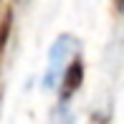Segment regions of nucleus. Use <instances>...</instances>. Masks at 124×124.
<instances>
[{
    "label": "nucleus",
    "instance_id": "f03ea898",
    "mask_svg": "<svg viewBox=\"0 0 124 124\" xmlns=\"http://www.w3.org/2000/svg\"><path fill=\"white\" fill-rule=\"evenodd\" d=\"M81 76H84V69H81V63L78 61H74V63L66 69V74L63 78H61V101H69V96L76 91L78 86H81Z\"/></svg>",
    "mask_w": 124,
    "mask_h": 124
},
{
    "label": "nucleus",
    "instance_id": "7ed1b4c3",
    "mask_svg": "<svg viewBox=\"0 0 124 124\" xmlns=\"http://www.w3.org/2000/svg\"><path fill=\"white\" fill-rule=\"evenodd\" d=\"M8 28H10V18H5V20H3V25H0V48H3V43H5V36H8Z\"/></svg>",
    "mask_w": 124,
    "mask_h": 124
},
{
    "label": "nucleus",
    "instance_id": "20e7f679",
    "mask_svg": "<svg viewBox=\"0 0 124 124\" xmlns=\"http://www.w3.org/2000/svg\"><path fill=\"white\" fill-rule=\"evenodd\" d=\"M116 3H119V8H122V10H124V0H116Z\"/></svg>",
    "mask_w": 124,
    "mask_h": 124
},
{
    "label": "nucleus",
    "instance_id": "f257e3e1",
    "mask_svg": "<svg viewBox=\"0 0 124 124\" xmlns=\"http://www.w3.org/2000/svg\"><path fill=\"white\" fill-rule=\"evenodd\" d=\"M76 51H78V43H76V38H71V36H61L58 41L53 43L51 56H48L46 81H43L48 89H53V86H58V84H61V78H63L66 69H69V66L76 61V58H74Z\"/></svg>",
    "mask_w": 124,
    "mask_h": 124
}]
</instances>
